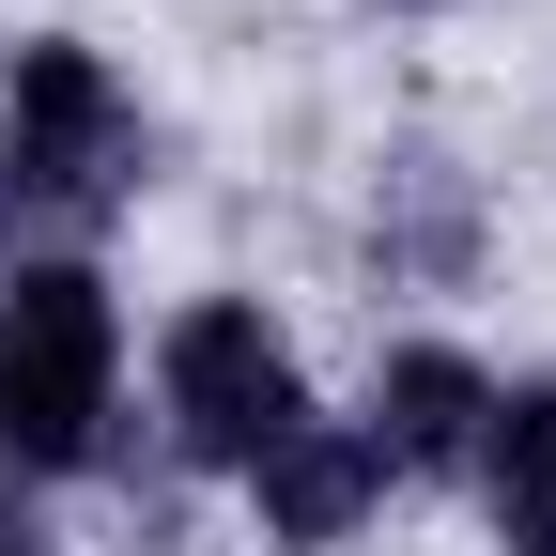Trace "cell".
<instances>
[{"label": "cell", "mask_w": 556, "mask_h": 556, "mask_svg": "<svg viewBox=\"0 0 556 556\" xmlns=\"http://www.w3.org/2000/svg\"><path fill=\"white\" fill-rule=\"evenodd\" d=\"M139 170V109L93 47H16L0 93V232H93Z\"/></svg>", "instance_id": "6da1fadb"}, {"label": "cell", "mask_w": 556, "mask_h": 556, "mask_svg": "<svg viewBox=\"0 0 556 556\" xmlns=\"http://www.w3.org/2000/svg\"><path fill=\"white\" fill-rule=\"evenodd\" d=\"M109 371H124V325H109V278L93 263L47 248V263L0 278V448L16 464H93Z\"/></svg>", "instance_id": "7a4b0ae2"}, {"label": "cell", "mask_w": 556, "mask_h": 556, "mask_svg": "<svg viewBox=\"0 0 556 556\" xmlns=\"http://www.w3.org/2000/svg\"><path fill=\"white\" fill-rule=\"evenodd\" d=\"M170 433L201 448V464H278L309 433V387H294V356H278V325L263 309H186L170 325Z\"/></svg>", "instance_id": "3957f363"}, {"label": "cell", "mask_w": 556, "mask_h": 556, "mask_svg": "<svg viewBox=\"0 0 556 556\" xmlns=\"http://www.w3.org/2000/svg\"><path fill=\"white\" fill-rule=\"evenodd\" d=\"M479 417H495V387H479L464 356H433V340H417V356H387V387H371V464L402 479V464H464L479 448Z\"/></svg>", "instance_id": "277c9868"}, {"label": "cell", "mask_w": 556, "mask_h": 556, "mask_svg": "<svg viewBox=\"0 0 556 556\" xmlns=\"http://www.w3.org/2000/svg\"><path fill=\"white\" fill-rule=\"evenodd\" d=\"M479 510H495L510 556H556V387H495V417H479Z\"/></svg>", "instance_id": "5b68a950"}, {"label": "cell", "mask_w": 556, "mask_h": 556, "mask_svg": "<svg viewBox=\"0 0 556 556\" xmlns=\"http://www.w3.org/2000/svg\"><path fill=\"white\" fill-rule=\"evenodd\" d=\"M248 479H263V526H278V541H340V526H356V510L387 495L371 433H325V417H309V433L278 448V464H248Z\"/></svg>", "instance_id": "8992f818"}, {"label": "cell", "mask_w": 556, "mask_h": 556, "mask_svg": "<svg viewBox=\"0 0 556 556\" xmlns=\"http://www.w3.org/2000/svg\"><path fill=\"white\" fill-rule=\"evenodd\" d=\"M0 556H31V526H16V495H0Z\"/></svg>", "instance_id": "52a82bcc"}]
</instances>
